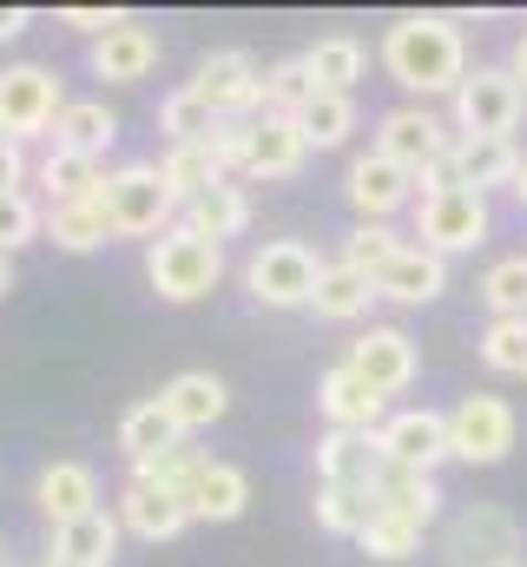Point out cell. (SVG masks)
Returning <instances> with one entry per match:
<instances>
[{"label":"cell","mask_w":527,"mask_h":567,"mask_svg":"<svg viewBox=\"0 0 527 567\" xmlns=\"http://www.w3.org/2000/svg\"><path fill=\"white\" fill-rule=\"evenodd\" d=\"M383 66L402 93H415V106H428L442 93L455 100V86L468 80V40L442 13H402L383 33Z\"/></svg>","instance_id":"obj_1"},{"label":"cell","mask_w":527,"mask_h":567,"mask_svg":"<svg viewBox=\"0 0 527 567\" xmlns=\"http://www.w3.org/2000/svg\"><path fill=\"white\" fill-rule=\"evenodd\" d=\"M145 278H152V290L165 303H198V297H211L218 278H225V245L172 225V231H158L145 245Z\"/></svg>","instance_id":"obj_2"},{"label":"cell","mask_w":527,"mask_h":567,"mask_svg":"<svg viewBox=\"0 0 527 567\" xmlns=\"http://www.w3.org/2000/svg\"><path fill=\"white\" fill-rule=\"evenodd\" d=\"M100 212L113 225V238H158L178 225V198L165 192L158 165H120L100 178Z\"/></svg>","instance_id":"obj_3"},{"label":"cell","mask_w":527,"mask_h":567,"mask_svg":"<svg viewBox=\"0 0 527 567\" xmlns=\"http://www.w3.org/2000/svg\"><path fill=\"white\" fill-rule=\"evenodd\" d=\"M527 113V86L508 66H475L455 86V140H515Z\"/></svg>","instance_id":"obj_4"},{"label":"cell","mask_w":527,"mask_h":567,"mask_svg":"<svg viewBox=\"0 0 527 567\" xmlns=\"http://www.w3.org/2000/svg\"><path fill=\"white\" fill-rule=\"evenodd\" d=\"M317 278H323V258L303 238H270L245 265V290L258 297L264 310H303L317 297Z\"/></svg>","instance_id":"obj_5"},{"label":"cell","mask_w":527,"mask_h":567,"mask_svg":"<svg viewBox=\"0 0 527 567\" xmlns=\"http://www.w3.org/2000/svg\"><path fill=\"white\" fill-rule=\"evenodd\" d=\"M442 561L448 567H515L521 561V522L502 502H475L442 528Z\"/></svg>","instance_id":"obj_6"},{"label":"cell","mask_w":527,"mask_h":567,"mask_svg":"<svg viewBox=\"0 0 527 567\" xmlns=\"http://www.w3.org/2000/svg\"><path fill=\"white\" fill-rule=\"evenodd\" d=\"M60 106H66V93H60L53 66H33V60L0 66V140L27 145V140H40V133H53Z\"/></svg>","instance_id":"obj_7"},{"label":"cell","mask_w":527,"mask_h":567,"mask_svg":"<svg viewBox=\"0 0 527 567\" xmlns=\"http://www.w3.org/2000/svg\"><path fill=\"white\" fill-rule=\"evenodd\" d=\"M185 86L211 106V120H258L264 113V66L245 53V47H218V53H205L198 73H192Z\"/></svg>","instance_id":"obj_8"},{"label":"cell","mask_w":527,"mask_h":567,"mask_svg":"<svg viewBox=\"0 0 527 567\" xmlns=\"http://www.w3.org/2000/svg\"><path fill=\"white\" fill-rule=\"evenodd\" d=\"M515 435H521V416H515V403H502V396H462V403L448 410V455H455V462L495 468V462H508Z\"/></svg>","instance_id":"obj_9"},{"label":"cell","mask_w":527,"mask_h":567,"mask_svg":"<svg viewBox=\"0 0 527 567\" xmlns=\"http://www.w3.org/2000/svg\"><path fill=\"white\" fill-rule=\"evenodd\" d=\"M448 145H455V126H448L442 113L415 106V100H409V106H390V113L376 120V152H383V158H395L409 178H422V172H428Z\"/></svg>","instance_id":"obj_10"},{"label":"cell","mask_w":527,"mask_h":567,"mask_svg":"<svg viewBox=\"0 0 527 567\" xmlns=\"http://www.w3.org/2000/svg\"><path fill=\"white\" fill-rule=\"evenodd\" d=\"M415 238H422V251H435V258L475 251V245L488 238V198H475V192L415 198Z\"/></svg>","instance_id":"obj_11"},{"label":"cell","mask_w":527,"mask_h":567,"mask_svg":"<svg viewBox=\"0 0 527 567\" xmlns=\"http://www.w3.org/2000/svg\"><path fill=\"white\" fill-rule=\"evenodd\" d=\"M343 363H350V370L383 396V403L402 396V390L415 383V370H422V363H415V337H409V330H395V323H370V330L350 343V357H343Z\"/></svg>","instance_id":"obj_12"},{"label":"cell","mask_w":527,"mask_h":567,"mask_svg":"<svg viewBox=\"0 0 527 567\" xmlns=\"http://www.w3.org/2000/svg\"><path fill=\"white\" fill-rule=\"evenodd\" d=\"M343 198L356 205V218H363V225H390L402 205H415V178H409L395 158H383V152L370 145V152H356V158H350Z\"/></svg>","instance_id":"obj_13"},{"label":"cell","mask_w":527,"mask_h":567,"mask_svg":"<svg viewBox=\"0 0 527 567\" xmlns=\"http://www.w3.org/2000/svg\"><path fill=\"white\" fill-rule=\"evenodd\" d=\"M376 442H383L390 468L435 475V462H448V416L442 410H395V416H383Z\"/></svg>","instance_id":"obj_14"},{"label":"cell","mask_w":527,"mask_h":567,"mask_svg":"<svg viewBox=\"0 0 527 567\" xmlns=\"http://www.w3.org/2000/svg\"><path fill=\"white\" fill-rule=\"evenodd\" d=\"M383 442L376 435H356V429H330L323 442H317V482H330V488H356V495H370L376 482H383Z\"/></svg>","instance_id":"obj_15"},{"label":"cell","mask_w":527,"mask_h":567,"mask_svg":"<svg viewBox=\"0 0 527 567\" xmlns=\"http://www.w3.org/2000/svg\"><path fill=\"white\" fill-rule=\"evenodd\" d=\"M33 502L53 528H73V522L100 515V475L86 462H46L40 482H33Z\"/></svg>","instance_id":"obj_16"},{"label":"cell","mask_w":527,"mask_h":567,"mask_svg":"<svg viewBox=\"0 0 527 567\" xmlns=\"http://www.w3.org/2000/svg\"><path fill=\"white\" fill-rule=\"evenodd\" d=\"M317 410H323L330 429H356V435H376V429H383V396H376L350 363H337V370L317 377Z\"/></svg>","instance_id":"obj_17"},{"label":"cell","mask_w":527,"mask_h":567,"mask_svg":"<svg viewBox=\"0 0 527 567\" xmlns=\"http://www.w3.org/2000/svg\"><path fill=\"white\" fill-rule=\"evenodd\" d=\"M158 403H165V416L178 423V435L192 442L198 429H211L231 410V390H225V377H211V370H178V377L158 390Z\"/></svg>","instance_id":"obj_18"},{"label":"cell","mask_w":527,"mask_h":567,"mask_svg":"<svg viewBox=\"0 0 527 567\" xmlns=\"http://www.w3.org/2000/svg\"><path fill=\"white\" fill-rule=\"evenodd\" d=\"M370 284H376V297H390V303H435V297L448 290V258H435V251H422V245H402Z\"/></svg>","instance_id":"obj_19"},{"label":"cell","mask_w":527,"mask_h":567,"mask_svg":"<svg viewBox=\"0 0 527 567\" xmlns=\"http://www.w3.org/2000/svg\"><path fill=\"white\" fill-rule=\"evenodd\" d=\"M370 515H395V522L428 535V522L442 515V482L415 475V468H383V482L370 488Z\"/></svg>","instance_id":"obj_20"},{"label":"cell","mask_w":527,"mask_h":567,"mask_svg":"<svg viewBox=\"0 0 527 567\" xmlns=\"http://www.w3.org/2000/svg\"><path fill=\"white\" fill-rule=\"evenodd\" d=\"M46 140H53V152H73V158H106L120 140V113L106 100H66Z\"/></svg>","instance_id":"obj_21"},{"label":"cell","mask_w":527,"mask_h":567,"mask_svg":"<svg viewBox=\"0 0 527 567\" xmlns=\"http://www.w3.org/2000/svg\"><path fill=\"white\" fill-rule=\"evenodd\" d=\"M152 66H158V33L152 27H113L106 40H93V73L100 80H113V86H138V80H152Z\"/></svg>","instance_id":"obj_22"},{"label":"cell","mask_w":527,"mask_h":567,"mask_svg":"<svg viewBox=\"0 0 527 567\" xmlns=\"http://www.w3.org/2000/svg\"><path fill=\"white\" fill-rule=\"evenodd\" d=\"M251 508V475L238 468V462H205L198 468V482H192V495H185V515L192 522H238Z\"/></svg>","instance_id":"obj_23"},{"label":"cell","mask_w":527,"mask_h":567,"mask_svg":"<svg viewBox=\"0 0 527 567\" xmlns=\"http://www.w3.org/2000/svg\"><path fill=\"white\" fill-rule=\"evenodd\" d=\"M303 158H310V140H303L297 120H277V113L251 120V165H245V178H297Z\"/></svg>","instance_id":"obj_24"},{"label":"cell","mask_w":527,"mask_h":567,"mask_svg":"<svg viewBox=\"0 0 527 567\" xmlns=\"http://www.w3.org/2000/svg\"><path fill=\"white\" fill-rule=\"evenodd\" d=\"M178 225L185 231H198V238H211V245H225V238H238L245 225H251V198H245V185H211V192H198V198H185L178 205Z\"/></svg>","instance_id":"obj_25"},{"label":"cell","mask_w":527,"mask_h":567,"mask_svg":"<svg viewBox=\"0 0 527 567\" xmlns=\"http://www.w3.org/2000/svg\"><path fill=\"white\" fill-rule=\"evenodd\" d=\"M120 528H132L138 542H172V535L192 528V515H185L178 495H158V488L126 482V495H120Z\"/></svg>","instance_id":"obj_26"},{"label":"cell","mask_w":527,"mask_h":567,"mask_svg":"<svg viewBox=\"0 0 527 567\" xmlns=\"http://www.w3.org/2000/svg\"><path fill=\"white\" fill-rule=\"evenodd\" d=\"M158 178H165V192L185 205V198H198V192L225 185V165H218L211 140H192V145H165V158H158Z\"/></svg>","instance_id":"obj_27"},{"label":"cell","mask_w":527,"mask_h":567,"mask_svg":"<svg viewBox=\"0 0 527 567\" xmlns=\"http://www.w3.org/2000/svg\"><path fill=\"white\" fill-rule=\"evenodd\" d=\"M455 165H462V185L475 198H488L495 185H515L521 152H515V140H455Z\"/></svg>","instance_id":"obj_28"},{"label":"cell","mask_w":527,"mask_h":567,"mask_svg":"<svg viewBox=\"0 0 527 567\" xmlns=\"http://www.w3.org/2000/svg\"><path fill=\"white\" fill-rule=\"evenodd\" d=\"M303 66H310V80H317V93H350V86L363 80L370 53H363L356 33H323V40L303 53Z\"/></svg>","instance_id":"obj_29"},{"label":"cell","mask_w":527,"mask_h":567,"mask_svg":"<svg viewBox=\"0 0 527 567\" xmlns=\"http://www.w3.org/2000/svg\"><path fill=\"white\" fill-rule=\"evenodd\" d=\"M60 251H100V245H113V225H106V212H100V192L93 198H73V205H46V225H40Z\"/></svg>","instance_id":"obj_30"},{"label":"cell","mask_w":527,"mask_h":567,"mask_svg":"<svg viewBox=\"0 0 527 567\" xmlns=\"http://www.w3.org/2000/svg\"><path fill=\"white\" fill-rule=\"evenodd\" d=\"M376 303V284L363 278L356 265H323V278H317V297H310V310L317 317H330V323H350V317H363Z\"/></svg>","instance_id":"obj_31"},{"label":"cell","mask_w":527,"mask_h":567,"mask_svg":"<svg viewBox=\"0 0 527 567\" xmlns=\"http://www.w3.org/2000/svg\"><path fill=\"white\" fill-rule=\"evenodd\" d=\"M178 442H185V435H178V423L165 416L158 396L132 403L126 416H120V449H126V462H152V455H165V449H178Z\"/></svg>","instance_id":"obj_32"},{"label":"cell","mask_w":527,"mask_h":567,"mask_svg":"<svg viewBox=\"0 0 527 567\" xmlns=\"http://www.w3.org/2000/svg\"><path fill=\"white\" fill-rule=\"evenodd\" d=\"M53 555H66V561L80 567H113L120 555V515H86V522H73V528H53Z\"/></svg>","instance_id":"obj_33"},{"label":"cell","mask_w":527,"mask_h":567,"mask_svg":"<svg viewBox=\"0 0 527 567\" xmlns=\"http://www.w3.org/2000/svg\"><path fill=\"white\" fill-rule=\"evenodd\" d=\"M205 462H211L205 449L178 442V449H165V455H152V462H132V482H138V488H158V495H178V502H185Z\"/></svg>","instance_id":"obj_34"},{"label":"cell","mask_w":527,"mask_h":567,"mask_svg":"<svg viewBox=\"0 0 527 567\" xmlns=\"http://www.w3.org/2000/svg\"><path fill=\"white\" fill-rule=\"evenodd\" d=\"M297 126H303L310 152H330V145H343L356 133V100L350 93H310V106L297 113Z\"/></svg>","instance_id":"obj_35"},{"label":"cell","mask_w":527,"mask_h":567,"mask_svg":"<svg viewBox=\"0 0 527 567\" xmlns=\"http://www.w3.org/2000/svg\"><path fill=\"white\" fill-rule=\"evenodd\" d=\"M100 158H73V152H46L40 158V185H46V205H73V198H93L100 192Z\"/></svg>","instance_id":"obj_36"},{"label":"cell","mask_w":527,"mask_h":567,"mask_svg":"<svg viewBox=\"0 0 527 567\" xmlns=\"http://www.w3.org/2000/svg\"><path fill=\"white\" fill-rule=\"evenodd\" d=\"M310 93H317V80H310L303 53H297V60H277V66L264 73V113H277V120H297V113L310 106Z\"/></svg>","instance_id":"obj_37"},{"label":"cell","mask_w":527,"mask_h":567,"mask_svg":"<svg viewBox=\"0 0 527 567\" xmlns=\"http://www.w3.org/2000/svg\"><path fill=\"white\" fill-rule=\"evenodd\" d=\"M211 126H218V120H211V106H205L192 86H178V93H165V100H158V133H165L172 145L211 140Z\"/></svg>","instance_id":"obj_38"},{"label":"cell","mask_w":527,"mask_h":567,"mask_svg":"<svg viewBox=\"0 0 527 567\" xmlns=\"http://www.w3.org/2000/svg\"><path fill=\"white\" fill-rule=\"evenodd\" d=\"M317 528L323 535H343V542H356L363 535V522H370V495H356V488H330V482H317Z\"/></svg>","instance_id":"obj_39"},{"label":"cell","mask_w":527,"mask_h":567,"mask_svg":"<svg viewBox=\"0 0 527 567\" xmlns=\"http://www.w3.org/2000/svg\"><path fill=\"white\" fill-rule=\"evenodd\" d=\"M356 548L370 555V561H415L422 555V528H409V522H395V515H370L363 522V535H356Z\"/></svg>","instance_id":"obj_40"},{"label":"cell","mask_w":527,"mask_h":567,"mask_svg":"<svg viewBox=\"0 0 527 567\" xmlns=\"http://www.w3.org/2000/svg\"><path fill=\"white\" fill-rule=\"evenodd\" d=\"M482 363L502 377H527V317H495L482 330Z\"/></svg>","instance_id":"obj_41"},{"label":"cell","mask_w":527,"mask_h":567,"mask_svg":"<svg viewBox=\"0 0 527 567\" xmlns=\"http://www.w3.org/2000/svg\"><path fill=\"white\" fill-rule=\"evenodd\" d=\"M482 303H488L495 317H527V251L502 258V265H488V278H482Z\"/></svg>","instance_id":"obj_42"},{"label":"cell","mask_w":527,"mask_h":567,"mask_svg":"<svg viewBox=\"0 0 527 567\" xmlns=\"http://www.w3.org/2000/svg\"><path fill=\"white\" fill-rule=\"evenodd\" d=\"M402 245H409V238H402L395 225H356V231L343 238V265H356L363 278H376V271L390 265V258L402 251Z\"/></svg>","instance_id":"obj_43"},{"label":"cell","mask_w":527,"mask_h":567,"mask_svg":"<svg viewBox=\"0 0 527 567\" xmlns=\"http://www.w3.org/2000/svg\"><path fill=\"white\" fill-rule=\"evenodd\" d=\"M40 225H46V212H40L27 192H7V198H0V258H13L20 245H33Z\"/></svg>","instance_id":"obj_44"},{"label":"cell","mask_w":527,"mask_h":567,"mask_svg":"<svg viewBox=\"0 0 527 567\" xmlns=\"http://www.w3.org/2000/svg\"><path fill=\"white\" fill-rule=\"evenodd\" d=\"M211 152H218L225 178H238V172L251 165V120H218V126H211Z\"/></svg>","instance_id":"obj_45"},{"label":"cell","mask_w":527,"mask_h":567,"mask_svg":"<svg viewBox=\"0 0 527 567\" xmlns=\"http://www.w3.org/2000/svg\"><path fill=\"white\" fill-rule=\"evenodd\" d=\"M132 13L126 7H60V27H73V33H86V40H106L113 27H126Z\"/></svg>","instance_id":"obj_46"},{"label":"cell","mask_w":527,"mask_h":567,"mask_svg":"<svg viewBox=\"0 0 527 567\" xmlns=\"http://www.w3.org/2000/svg\"><path fill=\"white\" fill-rule=\"evenodd\" d=\"M20 185H27V152H20L13 140H0V198L20 192Z\"/></svg>","instance_id":"obj_47"},{"label":"cell","mask_w":527,"mask_h":567,"mask_svg":"<svg viewBox=\"0 0 527 567\" xmlns=\"http://www.w3.org/2000/svg\"><path fill=\"white\" fill-rule=\"evenodd\" d=\"M27 20H33L27 7H0V40H20V33H27Z\"/></svg>","instance_id":"obj_48"},{"label":"cell","mask_w":527,"mask_h":567,"mask_svg":"<svg viewBox=\"0 0 527 567\" xmlns=\"http://www.w3.org/2000/svg\"><path fill=\"white\" fill-rule=\"evenodd\" d=\"M508 73H515V80H521V86H527V33H521V40H515V60H508Z\"/></svg>","instance_id":"obj_49"},{"label":"cell","mask_w":527,"mask_h":567,"mask_svg":"<svg viewBox=\"0 0 527 567\" xmlns=\"http://www.w3.org/2000/svg\"><path fill=\"white\" fill-rule=\"evenodd\" d=\"M508 192H515V198L527 205V158H521V172H515V185H508Z\"/></svg>","instance_id":"obj_50"},{"label":"cell","mask_w":527,"mask_h":567,"mask_svg":"<svg viewBox=\"0 0 527 567\" xmlns=\"http://www.w3.org/2000/svg\"><path fill=\"white\" fill-rule=\"evenodd\" d=\"M7 290H13V265H7V258H0V297H7Z\"/></svg>","instance_id":"obj_51"},{"label":"cell","mask_w":527,"mask_h":567,"mask_svg":"<svg viewBox=\"0 0 527 567\" xmlns=\"http://www.w3.org/2000/svg\"><path fill=\"white\" fill-rule=\"evenodd\" d=\"M40 567H80V561H66V555H46V561H40Z\"/></svg>","instance_id":"obj_52"},{"label":"cell","mask_w":527,"mask_h":567,"mask_svg":"<svg viewBox=\"0 0 527 567\" xmlns=\"http://www.w3.org/2000/svg\"><path fill=\"white\" fill-rule=\"evenodd\" d=\"M0 567H13V555H7V542H0Z\"/></svg>","instance_id":"obj_53"},{"label":"cell","mask_w":527,"mask_h":567,"mask_svg":"<svg viewBox=\"0 0 527 567\" xmlns=\"http://www.w3.org/2000/svg\"><path fill=\"white\" fill-rule=\"evenodd\" d=\"M515 567H527V561H515Z\"/></svg>","instance_id":"obj_54"}]
</instances>
